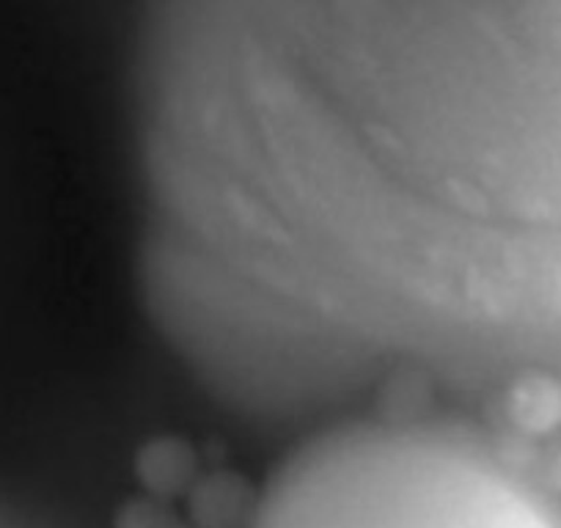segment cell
<instances>
[{"mask_svg": "<svg viewBox=\"0 0 561 528\" xmlns=\"http://www.w3.org/2000/svg\"><path fill=\"white\" fill-rule=\"evenodd\" d=\"M248 528H561V490L473 429L380 418L295 451Z\"/></svg>", "mask_w": 561, "mask_h": 528, "instance_id": "cell-1", "label": "cell"}, {"mask_svg": "<svg viewBox=\"0 0 561 528\" xmlns=\"http://www.w3.org/2000/svg\"><path fill=\"white\" fill-rule=\"evenodd\" d=\"M0 528H45V526H42L39 520H34L31 515H25V512L14 509V506L0 501Z\"/></svg>", "mask_w": 561, "mask_h": 528, "instance_id": "cell-2", "label": "cell"}]
</instances>
